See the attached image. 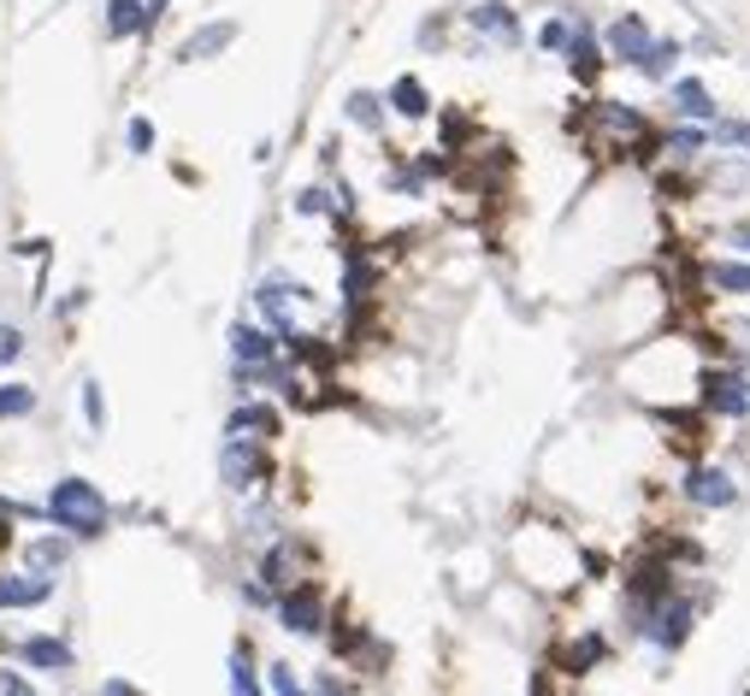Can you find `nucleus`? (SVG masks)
Returning <instances> with one entry per match:
<instances>
[{"label":"nucleus","instance_id":"1","mask_svg":"<svg viewBox=\"0 0 750 696\" xmlns=\"http://www.w3.org/2000/svg\"><path fill=\"white\" fill-rule=\"evenodd\" d=\"M48 519L66 538H100L107 531V496H100L90 478H60L48 490Z\"/></svg>","mask_w":750,"mask_h":696},{"label":"nucleus","instance_id":"2","mask_svg":"<svg viewBox=\"0 0 750 696\" xmlns=\"http://www.w3.org/2000/svg\"><path fill=\"white\" fill-rule=\"evenodd\" d=\"M254 308H261L266 319V331L278 343H290L308 331V313H313V289L308 284H296V278H266L261 289H254Z\"/></svg>","mask_w":750,"mask_h":696},{"label":"nucleus","instance_id":"3","mask_svg":"<svg viewBox=\"0 0 750 696\" xmlns=\"http://www.w3.org/2000/svg\"><path fill=\"white\" fill-rule=\"evenodd\" d=\"M219 472H225V484H230V490H254V484H266V478H272L266 443H254V437H225V448H219Z\"/></svg>","mask_w":750,"mask_h":696},{"label":"nucleus","instance_id":"4","mask_svg":"<svg viewBox=\"0 0 750 696\" xmlns=\"http://www.w3.org/2000/svg\"><path fill=\"white\" fill-rule=\"evenodd\" d=\"M639 632L651 637V644L662 649V656H674V649H680L686 637H691V602H686V597H674V590H668V597H662V602H651V608H644V626H639Z\"/></svg>","mask_w":750,"mask_h":696},{"label":"nucleus","instance_id":"5","mask_svg":"<svg viewBox=\"0 0 750 696\" xmlns=\"http://www.w3.org/2000/svg\"><path fill=\"white\" fill-rule=\"evenodd\" d=\"M461 24H467L485 48H514V41H521V19H514L509 0H473V7L461 12Z\"/></svg>","mask_w":750,"mask_h":696},{"label":"nucleus","instance_id":"6","mask_svg":"<svg viewBox=\"0 0 750 696\" xmlns=\"http://www.w3.org/2000/svg\"><path fill=\"white\" fill-rule=\"evenodd\" d=\"M698 401L721 419H745L750 413V384L739 379V372L710 367V372H698Z\"/></svg>","mask_w":750,"mask_h":696},{"label":"nucleus","instance_id":"7","mask_svg":"<svg viewBox=\"0 0 750 696\" xmlns=\"http://www.w3.org/2000/svg\"><path fill=\"white\" fill-rule=\"evenodd\" d=\"M278 620H284V632H296V637H320L325 632V597L313 585H290L278 597Z\"/></svg>","mask_w":750,"mask_h":696},{"label":"nucleus","instance_id":"8","mask_svg":"<svg viewBox=\"0 0 750 696\" xmlns=\"http://www.w3.org/2000/svg\"><path fill=\"white\" fill-rule=\"evenodd\" d=\"M237 41V19H213V24H195L190 36L178 41V65H207Z\"/></svg>","mask_w":750,"mask_h":696},{"label":"nucleus","instance_id":"9","mask_svg":"<svg viewBox=\"0 0 750 696\" xmlns=\"http://www.w3.org/2000/svg\"><path fill=\"white\" fill-rule=\"evenodd\" d=\"M651 24H644V12H620V19L609 24V36H603V48H609L615 65H639L644 48H651Z\"/></svg>","mask_w":750,"mask_h":696},{"label":"nucleus","instance_id":"10","mask_svg":"<svg viewBox=\"0 0 750 696\" xmlns=\"http://www.w3.org/2000/svg\"><path fill=\"white\" fill-rule=\"evenodd\" d=\"M668 112H674L680 124H715V119H721L715 95L703 89L698 77H674V89H668Z\"/></svg>","mask_w":750,"mask_h":696},{"label":"nucleus","instance_id":"11","mask_svg":"<svg viewBox=\"0 0 750 696\" xmlns=\"http://www.w3.org/2000/svg\"><path fill=\"white\" fill-rule=\"evenodd\" d=\"M284 431V419L272 401H242V408H230L225 419V437H254V443H272Z\"/></svg>","mask_w":750,"mask_h":696},{"label":"nucleus","instance_id":"12","mask_svg":"<svg viewBox=\"0 0 750 696\" xmlns=\"http://www.w3.org/2000/svg\"><path fill=\"white\" fill-rule=\"evenodd\" d=\"M686 496L698 502V507H733V502H739V484H733L721 467H691L686 472Z\"/></svg>","mask_w":750,"mask_h":696},{"label":"nucleus","instance_id":"13","mask_svg":"<svg viewBox=\"0 0 750 696\" xmlns=\"http://www.w3.org/2000/svg\"><path fill=\"white\" fill-rule=\"evenodd\" d=\"M53 597V573H0V608H41Z\"/></svg>","mask_w":750,"mask_h":696},{"label":"nucleus","instance_id":"14","mask_svg":"<svg viewBox=\"0 0 750 696\" xmlns=\"http://www.w3.org/2000/svg\"><path fill=\"white\" fill-rule=\"evenodd\" d=\"M230 360L237 367H266V360H278V337L261 325H230Z\"/></svg>","mask_w":750,"mask_h":696},{"label":"nucleus","instance_id":"15","mask_svg":"<svg viewBox=\"0 0 750 696\" xmlns=\"http://www.w3.org/2000/svg\"><path fill=\"white\" fill-rule=\"evenodd\" d=\"M384 112H391V119H426V112H431V89L414 77V71H402V77L391 83V95H384Z\"/></svg>","mask_w":750,"mask_h":696},{"label":"nucleus","instance_id":"16","mask_svg":"<svg viewBox=\"0 0 750 696\" xmlns=\"http://www.w3.org/2000/svg\"><path fill=\"white\" fill-rule=\"evenodd\" d=\"M561 60L573 65V77H580V83H597V71H603V48H597V36H591L585 24H573V36H568V48H561Z\"/></svg>","mask_w":750,"mask_h":696},{"label":"nucleus","instance_id":"17","mask_svg":"<svg viewBox=\"0 0 750 696\" xmlns=\"http://www.w3.org/2000/svg\"><path fill=\"white\" fill-rule=\"evenodd\" d=\"M107 36L112 41L148 36V12H142V0H107Z\"/></svg>","mask_w":750,"mask_h":696},{"label":"nucleus","instance_id":"18","mask_svg":"<svg viewBox=\"0 0 750 696\" xmlns=\"http://www.w3.org/2000/svg\"><path fill=\"white\" fill-rule=\"evenodd\" d=\"M24 661L36 673H71V644H60V637H24Z\"/></svg>","mask_w":750,"mask_h":696},{"label":"nucleus","instance_id":"19","mask_svg":"<svg viewBox=\"0 0 750 696\" xmlns=\"http://www.w3.org/2000/svg\"><path fill=\"white\" fill-rule=\"evenodd\" d=\"M703 278H710V289H721V296H745L750 301V260H710Z\"/></svg>","mask_w":750,"mask_h":696},{"label":"nucleus","instance_id":"20","mask_svg":"<svg viewBox=\"0 0 750 696\" xmlns=\"http://www.w3.org/2000/svg\"><path fill=\"white\" fill-rule=\"evenodd\" d=\"M367 296H372V260L360 254V249H349V260H343V301H349V313Z\"/></svg>","mask_w":750,"mask_h":696},{"label":"nucleus","instance_id":"21","mask_svg":"<svg viewBox=\"0 0 750 696\" xmlns=\"http://www.w3.org/2000/svg\"><path fill=\"white\" fill-rule=\"evenodd\" d=\"M603 656H609V644H603V632H580L568 644V656H561V667H568V673H591V667H597Z\"/></svg>","mask_w":750,"mask_h":696},{"label":"nucleus","instance_id":"22","mask_svg":"<svg viewBox=\"0 0 750 696\" xmlns=\"http://www.w3.org/2000/svg\"><path fill=\"white\" fill-rule=\"evenodd\" d=\"M674 60H680V41H651L644 48V60L632 65L639 77H651V83H662V77H674Z\"/></svg>","mask_w":750,"mask_h":696},{"label":"nucleus","instance_id":"23","mask_svg":"<svg viewBox=\"0 0 750 696\" xmlns=\"http://www.w3.org/2000/svg\"><path fill=\"white\" fill-rule=\"evenodd\" d=\"M343 112H349V124H360V130H384V100L372 89H355Z\"/></svg>","mask_w":750,"mask_h":696},{"label":"nucleus","instance_id":"24","mask_svg":"<svg viewBox=\"0 0 750 696\" xmlns=\"http://www.w3.org/2000/svg\"><path fill=\"white\" fill-rule=\"evenodd\" d=\"M568 36H573V19H568V12H550V19L538 24V48L550 53V60H561V48H568Z\"/></svg>","mask_w":750,"mask_h":696},{"label":"nucleus","instance_id":"25","mask_svg":"<svg viewBox=\"0 0 750 696\" xmlns=\"http://www.w3.org/2000/svg\"><path fill=\"white\" fill-rule=\"evenodd\" d=\"M230 696H266L254 667H249V644H237V656H230Z\"/></svg>","mask_w":750,"mask_h":696},{"label":"nucleus","instance_id":"26","mask_svg":"<svg viewBox=\"0 0 750 696\" xmlns=\"http://www.w3.org/2000/svg\"><path fill=\"white\" fill-rule=\"evenodd\" d=\"M36 413V389L31 384H0V419H24Z\"/></svg>","mask_w":750,"mask_h":696},{"label":"nucleus","instance_id":"27","mask_svg":"<svg viewBox=\"0 0 750 696\" xmlns=\"http://www.w3.org/2000/svg\"><path fill=\"white\" fill-rule=\"evenodd\" d=\"M703 148H710V124H680V130H674V136H668V154L674 159H691V154H703Z\"/></svg>","mask_w":750,"mask_h":696},{"label":"nucleus","instance_id":"28","mask_svg":"<svg viewBox=\"0 0 750 696\" xmlns=\"http://www.w3.org/2000/svg\"><path fill=\"white\" fill-rule=\"evenodd\" d=\"M24 561H31V573H53V567H66V543L60 538H41L24 549Z\"/></svg>","mask_w":750,"mask_h":696},{"label":"nucleus","instance_id":"29","mask_svg":"<svg viewBox=\"0 0 750 696\" xmlns=\"http://www.w3.org/2000/svg\"><path fill=\"white\" fill-rule=\"evenodd\" d=\"M83 419H90L95 437L107 431V396H100V384H95V379H83Z\"/></svg>","mask_w":750,"mask_h":696},{"label":"nucleus","instance_id":"30","mask_svg":"<svg viewBox=\"0 0 750 696\" xmlns=\"http://www.w3.org/2000/svg\"><path fill=\"white\" fill-rule=\"evenodd\" d=\"M710 142H727V148H745L750 154V119H715Z\"/></svg>","mask_w":750,"mask_h":696},{"label":"nucleus","instance_id":"31","mask_svg":"<svg viewBox=\"0 0 750 696\" xmlns=\"http://www.w3.org/2000/svg\"><path fill=\"white\" fill-rule=\"evenodd\" d=\"M124 142H131V154H154V142H160V136H154L148 119H131V124H124Z\"/></svg>","mask_w":750,"mask_h":696},{"label":"nucleus","instance_id":"32","mask_svg":"<svg viewBox=\"0 0 750 696\" xmlns=\"http://www.w3.org/2000/svg\"><path fill=\"white\" fill-rule=\"evenodd\" d=\"M19 355H24V331L19 325H0V367H12Z\"/></svg>","mask_w":750,"mask_h":696},{"label":"nucleus","instance_id":"33","mask_svg":"<svg viewBox=\"0 0 750 696\" xmlns=\"http://www.w3.org/2000/svg\"><path fill=\"white\" fill-rule=\"evenodd\" d=\"M296 213L320 219V213H331V195H325V190H301V195H296Z\"/></svg>","mask_w":750,"mask_h":696},{"label":"nucleus","instance_id":"34","mask_svg":"<svg viewBox=\"0 0 750 696\" xmlns=\"http://www.w3.org/2000/svg\"><path fill=\"white\" fill-rule=\"evenodd\" d=\"M266 679H272V691H278V696H301V685H296V673H290V667H266Z\"/></svg>","mask_w":750,"mask_h":696},{"label":"nucleus","instance_id":"35","mask_svg":"<svg viewBox=\"0 0 750 696\" xmlns=\"http://www.w3.org/2000/svg\"><path fill=\"white\" fill-rule=\"evenodd\" d=\"M0 696H36V685L19 679V673H0Z\"/></svg>","mask_w":750,"mask_h":696},{"label":"nucleus","instance_id":"36","mask_svg":"<svg viewBox=\"0 0 750 696\" xmlns=\"http://www.w3.org/2000/svg\"><path fill=\"white\" fill-rule=\"evenodd\" d=\"M721 183L727 190H750V166H721Z\"/></svg>","mask_w":750,"mask_h":696},{"label":"nucleus","instance_id":"37","mask_svg":"<svg viewBox=\"0 0 750 696\" xmlns=\"http://www.w3.org/2000/svg\"><path fill=\"white\" fill-rule=\"evenodd\" d=\"M166 7H171V0H142V12H148V31L166 19Z\"/></svg>","mask_w":750,"mask_h":696},{"label":"nucleus","instance_id":"38","mask_svg":"<svg viewBox=\"0 0 750 696\" xmlns=\"http://www.w3.org/2000/svg\"><path fill=\"white\" fill-rule=\"evenodd\" d=\"M733 249H739V254H750V219H739V225H733Z\"/></svg>","mask_w":750,"mask_h":696},{"label":"nucleus","instance_id":"39","mask_svg":"<svg viewBox=\"0 0 750 696\" xmlns=\"http://www.w3.org/2000/svg\"><path fill=\"white\" fill-rule=\"evenodd\" d=\"M100 696H136V691L124 685V679H107V685H100Z\"/></svg>","mask_w":750,"mask_h":696},{"label":"nucleus","instance_id":"40","mask_svg":"<svg viewBox=\"0 0 750 696\" xmlns=\"http://www.w3.org/2000/svg\"><path fill=\"white\" fill-rule=\"evenodd\" d=\"M313 696H349V691H343L337 679H320V685H313Z\"/></svg>","mask_w":750,"mask_h":696}]
</instances>
